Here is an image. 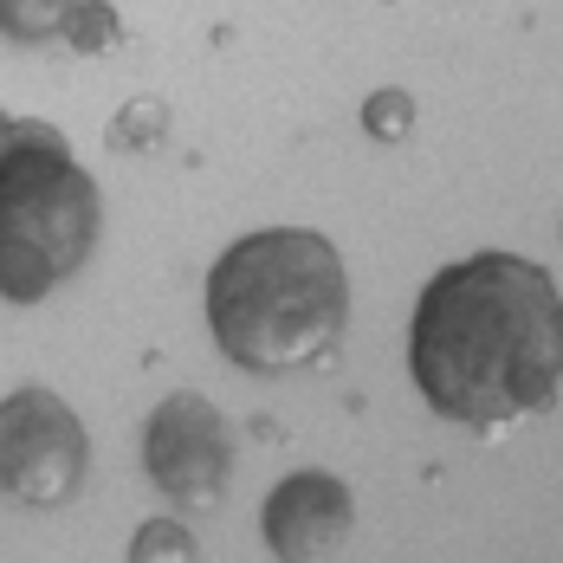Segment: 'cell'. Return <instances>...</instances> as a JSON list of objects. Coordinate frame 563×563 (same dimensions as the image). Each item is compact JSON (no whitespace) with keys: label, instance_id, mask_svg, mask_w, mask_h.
Instances as JSON below:
<instances>
[{"label":"cell","instance_id":"1","mask_svg":"<svg viewBox=\"0 0 563 563\" xmlns=\"http://www.w3.org/2000/svg\"><path fill=\"white\" fill-rule=\"evenodd\" d=\"M421 401L473 434L551 415L563 395V285L518 253H466L421 285L408 318Z\"/></svg>","mask_w":563,"mask_h":563},{"label":"cell","instance_id":"2","mask_svg":"<svg viewBox=\"0 0 563 563\" xmlns=\"http://www.w3.org/2000/svg\"><path fill=\"white\" fill-rule=\"evenodd\" d=\"M208 331L246 376H291L350 331V273L318 227L240 233L208 266Z\"/></svg>","mask_w":563,"mask_h":563},{"label":"cell","instance_id":"3","mask_svg":"<svg viewBox=\"0 0 563 563\" xmlns=\"http://www.w3.org/2000/svg\"><path fill=\"white\" fill-rule=\"evenodd\" d=\"M104 233V195L46 117H13L0 150V298L40 305L71 279Z\"/></svg>","mask_w":563,"mask_h":563},{"label":"cell","instance_id":"4","mask_svg":"<svg viewBox=\"0 0 563 563\" xmlns=\"http://www.w3.org/2000/svg\"><path fill=\"white\" fill-rule=\"evenodd\" d=\"M91 473V434L65 395L26 389L0 395V493L20 506H65Z\"/></svg>","mask_w":563,"mask_h":563},{"label":"cell","instance_id":"5","mask_svg":"<svg viewBox=\"0 0 563 563\" xmlns=\"http://www.w3.org/2000/svg\"><path fill=\"white\" fill-rule=\"evenodd\" d=\"M143 473L175 506H221L233 479V428L208 395H163L143 421Z\"/></svg>","mask_w":563,"mask_h":563},{"label":"cell","instance_id":"6","mask_svg":"<svg viewBox=\"0 0 563 563\" xmlns=\"http://www.w3.org/2000/svg\"><path fill=\"white\" fill-rule=\"evenodd\" d=\"M260 531H266V551L285 563L331 558V551L350 544V531H356V493L343 486L338 473H324V466L285 473L279 486L266 493Z\"/></svg>","mask_w":563,"mask_h":563},{"label":"cell","instance_id":"7","mask_svg":"<svg viewBox=\"0 0 563 563\" xmlns=\"http://www.w3.org/2000/svg\"><path fill=\"white\" fill-rule=\"evenodd\" d=\"M78 0H0V40L13 46H53L65 33V13Z\"/></svg>","mask_w":563,"mask_h":563},{"label":"cell","instance_id":"8","mask_svg":"<svg viewBox=\"0 0 563 563\" xmlns=\"http://www.w3.org/2000/svg\"><path fill=\"white\" fill-rule=\"evenodd\" d=\"M163 130H169V104H163V98H130V104L111 117L104 143H111L117 156H136V150H156Z\"/></svg>","mask_w":563,"mask_h":563},{"label":"cell","instance_id":"9","mask_svg":"<svg viewBox=\"0 0 563 563\" xmlns=\"http://www.w3.org/2000/svg\"><path fill=\"white\" fill-rule=\"evenodd\" d=\"M71 53H85V58H98V53H111L117 40H123V13H117L111 0H78L71 13H65V33H58Z\"/></svg>","mask_w":563,"mask_h":563},{"label":"cell","instance_id":"10","mask_svg":"<svg viewBox=\"0 0 563 563\" xmlns=\"http://www.w3.org/2000/svg\"><path fill=\"white\" fill-rule=\"evenodd\" d=\"M408 130H415V98H408V91L383 85V91L363 98V136H376V143H401Z\"/></svg>","mask_w":563,"mask_h":563},{"label":"cell","instance_id":"11","mask_svg":"<svg viewBox=\"0 0 563 563\" xmlns=\"http://www.w3.org/2000/svg\"><path fill=\"white\" fill-rule=\"evenodd\" d=\"M195 551H201L195 531L175 525V518H150V525H136V538H130V558L136 563H175V558H195Z\"/></svg>","mask_w":563,"mask_h":563},{"label":"cell","instance_id":"12","mask_svg":"<svg viewBox=\"0 0 563 563\" xmlns=\"http://www.w3.org/2000/svg\"><path fill=\"white\" fill-rule=\"evenodd\" d=\"M7 136H13V117L0 111V150H7Z\"/></svg>","mask_w":563,"mask_h":563}]
</instances>
